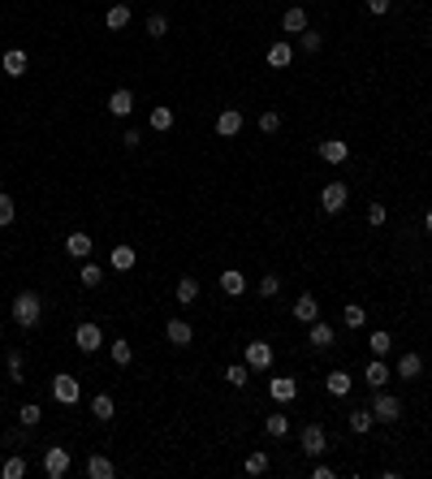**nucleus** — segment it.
<instances>
[{"mask_svg": "<svg viewBox=\"0 0 432 479\" xmlns=\"http://www.w3.org/2000/svg\"><path fill=\"white\" fill-rule=\"evenodd\" d=\"M70 449H61V445H52V449H43V475L48 479H65L70 475Z\"/></svg>", "mask_w": 432, "mask_h": 479, "instance_id": "39448f33", "label": "nucleus"}, {"mask_svg": "<svg viewBox=\"0 0 432 479\" xmlns=\"http://www.w3.org/2000/svg\"><path fill=\"white\" fill-rule=\"evenodd\" d=\"M104 26L108 30H125V26H130V5H113L104 13Z\"/></svg>", "mask_w": 432, "mask_h": 479, "instance_id": "b1692460", "label": "nucleus"}, {"mask_svg": "<svg viewBox=\"0 0 432 479\" xmlns=\"http://www.w3.org/2000/svg\"><path fill=\"white\" fill-rule=\"evenodd\" d=\"M342 324H346V328H363V324H367V311L359 307V302H350V307L342 311Z\"/></svg>", "mask_w": 432, "mask_h": 479, "instance_id": "72a5a7b5", "label": "nucleus"}, {"mask_svg": "<svg viewBox=\"0 0 432 479\" xmlns=\"http://www.w3.org/2000/svg\"><path fill=\"white\" fill-rule=\"evenodd\" d=\"M320 43H325V39H320V30H302V39H298V47H302V52H320Z\"/></svg>", "mask_w": 432, "mask_h": 479, "instance_id": "79ce46f5", "label": "nucleus"}, {"mask_svg": "<svg viewBox=\"0 0 432 479\" xmlns=\"http://www.w3.org/2000/svg\"><path fill=\"white\" fill-rule=\"evenodd\" d=\"M281 30H290V35H302V30H307V13H302V5L281 13Z\"/></svg>", "mask_w": 432, "mask_h": 479, "instance_id": "dca6fc26", "label": "nucleus"}, {"mask_svg": "<svg viewBox=\"0 0 432 479\" xmlns=\"http://www.w3.org/2000/svg\"><path fill=\"white\" fill-rule=\"evenodd\" d=\"M9 315H13V324H18V328H35L39 319H43V298L35 290H22L18 298H13Z\"/></svg>", "mask_w": 432, "mask_h": 479, "instance_id": "f257e3e1", "label": "nucleus"}, {"mask_svg": "<svg viewBox=\"0 0 432 479\" xmlns=\"http://www.w3.org/2000/svg\"><path fill=\"white\" fill-rule=\"evenodd\" d=\"M91 414L100 423H113V397H108V393H95L91 397Z\"/></svg>", "mask_w": 432, "mask_h": 479, "instance_id": "393cba45", "label": "nucleus"}, {"mask_svg": "<svg viewBox=\"0 0 432 479\" xmlns=\"http://www.w3.org/2000/svg\"><path fill=\"white\" fill-rule=\"evenodd\" d=\"M367 9L372 13H389V0H367Z\"/></svg>", "mask_w": 432, "mask_h": 479, "instance_id": "8fccbe9b", "label": "nucleus"}, {"mask_svg": "<svg viewBox=\"0 0 432 479\" xmlns=\"http://www.w3.org/2000/svg\"><path fill=\"white\" fill-rule=\"evenodd\" d=\"M220 290H225L229 298H238V294L247 290V277L238 273V268H225V273H220Z\"/></svg>", "mask_w": 432, "mask_h": 479, "instance_id": "412c9836", "label": "nucleus"}, {"mask_svg": "<svg viewBox=\"0 0 432 479\" xmlns=\"http://www.w3.org/2000/svg\"><path fill=\"white\" fill-rule=\"evenodd\" d=\"M264 432L273 436V440H281L285 432H290V414H268V419H264Z\"/></svg>", "mask_w": 432, "mask_h": 479, "instance_id": "c85d7f7f", "label": "nucleus"}, {"mask_svg": "<svg viewBox=\"0 0 432 479\" xmlns=\"http://www.w3.org/2000/svg\"><path fill=\"white\" fill-rule=\"evenodd\" d=\"M385 220H389V212H385V203H372V207H367V225H385Z\"/></svg>", "mask_w": 432, "mask_h": 479, "instance_id": "37998d69", "label": "nucleus"}, {"mask_svg": "<svg viewBox=\"0 0 432 479\" xmlns=\"http://www.w3.org/2000/svg\"><path fill=\"white\" fill-rule=\"evenodd\" d=\"M372 423H376L372 410H355V414H350V432H355V436H367V432H372Z\"/></svg>", "mask_w": 432, "mask_h": 479, "instance_id": "cd10ccee", "label": "nucleus"}, {"mask_svg": "<svg viewBox=\"0 0 432 479\" xmlns=\"http://www.w3.org/2000/svg\"><path fill=\"white\" fill-rule=\"evenodd\" d=\"M173 294H178V302H182V307H190V302L199 298V281H195V277H182V281H178V290H173Z\"/></svg>", "mask_w": 432, "mask_h": 479, "instance_id": "c756f323", "label": "nucleus"}, {"mask_svg": "<svg viewBox=\"0 0 432 479\" xmlns=\"http://www.w3.org/2000/svg\"><path fill=\"white\" fill-rule=\"evenodd\" d=\"M294 319H302V324L320 319V302H316L311 294H298V302H294Z\"/></svg>", "mask_w": 432, "mask_h": 479, "instance_id": "aec40b11", "label": "nucleus"}, {"mask_svg": "<svg viewBox=\"0 0 432 479\" xmlns=\"http://www.w3.org/2000/svg\"><path fill=\"white\" fill-rule=\"evenodd\" d=\"M367 350H372V359H385V354H389V332L376 328L372 337H367Z\"/></svg>", "mask_w": 432, "mask_h": 479, "instance_id": "2f4dec72", "label": "nucleus"}, {"mask_svg": "<svg viewBox=\"0 0 432 479\" xmlns=\"http://www.w3.org/2000/svg\"><path fill=\"white\" fill-rule=\"evenodd\" d=\"M121 142H125V147H130V151H134V147H138V142H143V134H138V130H125V134H121Z\"/></svg>", "mask_w": 432, "mask_h": 479, "instance_id": "09e8293b", "label": "nucleus"}, {"mask_svg": "<svg viewBox=\"0 0 432 479\" xmlns=\"http://www.w3.org/2000/svg\"><path fill=\"white\" fill-rule=\"evenodd\" d=\"M424 229L432 233V207H428V212H424Z\"/></svg>", "mask_w": 432, "mask_h": 479, "instance_id": "3c124183", "label": "nucleus"}, {"mask_svg": "<svg viewBox=\"0 0 432 479\" xmlns=\"http://www.w3.org/2000/svg\"><path fill=\"white\" fill-rule=\"evenodd\" d=\"M18 419H22V423H26V427H35V423H39V419H43V406H35V402H26V406H22V410H18Z\"/></svg>", "mask_w": 432, "mask_h": 479, "instance_id": "ea45409f", "label": "nucleus"}, {"mask_svg": "<svg viewBox=\"0 0 432 479\" xmlns=\"http://www.w3.org/2000/svg\"><path fill=\"white\" fill-rule=\"evenodd\" d=\"M65 255H74V259H87V255H91V237H87L83 229H74V233L65 237Z\"/></svg>", "mask_w": 432, "mask_h": 479, "instance_id": "a211bd4d", "label": "nucleus"}, {"mask_svg": "<svg viewBox=\"0 0 432 479\" xmlns=\"http://www.w3.org/2000/svg\"><path fill=\"white\" fill-rule=\"evenodd\" d=\"M268 397H273V402H285V406H290L294 397H298V380H294V376H277V380H268Z\"/></svg>", "mask_w": 432, "mask_h": 479, "instance_id": "6e6552de", "label": "nucleus"}, {"mask_svg": "<svg viewBox=\"0 0 432 479\" xmlns=\"http://www.w3.org/2000/svg\"><path fill=\"white\" fill-rule=\"evenodd\" d=\"M420 372H424V359L420 354H402V359H398V376H402V380H415Z\"/></svg>", "mask_w": 432, "mask_h": 479, "instance_id": "bb28decb", "label": "nucleus"}, {"mask_svg": "<svg viewBox=\"0 0 432 479\" xmlns=\"http://www.w3.org/2000/svg\"><path fill=\"white\" fill-rule=\"evenodd\" d=\"M74 341H78V350H83V354H95V350L104 345V328L87 319V324H78V328H74Z\"/></svg>", "mask_w": 432, "mask_h": 479, "instance_id": "0eeeda50", "label": "nucleus"}, {"mask_svg": "<svg viewBox=\"0 0 432 479\" xmlns=\"http://www.w3.org/2000/svg\"><path fill=\"white\" fill-rule=\"evenodd\" d=\"M13 216H18V207H13L9 190H0V229H5V225H13Z\"/></svg>", "mask_w": 432, "mask_h": 479, "instance_id": "4c0bfd02", "label": "nucleus"}, {"mask_svg": "<svg viewBox=\"0 0 432 479\" xmlns=\"http://www.w3.org/2000/svg\"><path fill=\"white\" fill-rule=\"evenodd\" d=\"M247 367L251 372H268V367H273V345L268 341H251L247 345Z\"/></svg>", "mask_w": 432, "mask_h": 479, "instance_id": "9d476101", "label": "nucleus"}, {"mask_svg": "<svg viewBox=\"0 0 432 479\" xmlns=\"http://www.w3.org/2000/svg\"><path fill=\"white\" fill-rule=\"evenodd\" d=\"M298 445H302V454H307V458H320L329 449V436H325V427H320V423H307V427H302V436H298Z\"/></svg>", "mask_w": 432, "mask_h": 479, "instance_id": "423d86ee", "label": "nucleus"}, {"mask_svg": "<svg viewBox=\"0 0 432 479\" xmlns=\"http://www.w3.org/2000/svg\"><path fill=\"white\" fill-rule=\"evenodd\" d=\"M325 389H329L333 397H346L350 389H355V376H350V372H342V367H338V372H329V376H325Z\"/></svg>", "mask_w": 432, "mask_h": 479, "instance_id": "ddd939ff", "label": "nucleus"}, {"mask_svg": "<svg viewBox=\"0 0 432 479\" xmlns=\"http://www.w3.org/2000/svg\"><path fill=\"white\" fill-rule=\"evenodd\" d=\"M165 337H169L173 345H190V341H195V328H190L186 319L178 315V319H169V324H165Z\"/></svg>", "mask_w": 432, "mask_h": 479, "instance_id": "9b49d317", "label": "nucleus"}, {"mask_svg": "<svg viewBox=\"0 0 432 479\" xmlns=\"http://www.w3.org/2000/svg\"><path fill=\"white\" fill-rule=\"evenodd\" d=\"M52 397H56L61 406H78V397H83V385H78V376H70V372L52 376Z\"/></svg>", "mask_w": 432, "mask_h": 479, "instance_id": "7ed1b4c3", "label": "nucleus"}, {"mask_svg": "<svg viewBox=\"0 0 432 479\" xmlns=\"http://www.w3.org/2000/svg\"><path fill=\"white\" fill-rule=\"evenodd\" d=\"M78 281H83L87 290H95V285L104 281V268H100V264H83V273H78Z\"/></svg>", "mask_w": 432, "mask_h": 479, "instance_id": "e433bc0d", "label": "nucleus"}, {"mask_svg": "<svg viewBox=\"0 0 432 479\" xmlns=\"http://www.w3.org/2000/svg\"><path fill=\"white\" fill-rule=\"evenodd\" d=\"M363 376H367V385H372V393H376V389H385V385H389V367H385V359H372Z\"/></svg>", "mask_w": 432, "mask_h": 479, "instance_id": "f3484780", "label": "nucleus"}, {"mask_svg": "<svg viewBox=\"0 0 432 479\" xmlns=\"http://www.w3.org/2000/svg\"><path fill=\"white\" fill-rule=\"evenodd\" d=\"M130 359H134L130 341H113V363H117V367H130Z\"/></svg>", "mask_w": 432, "mask_h": 479, "instance_id": "a19ab883", "label": "nucleus"}, {"mask_svg": "<svg viewBox=\"0 0 432 479\" xmlns=\"http://www.w3.org/2000/svg\"><path fill=\"white\" fill-rule=\"evenodd\" d=\"M290 61H294V47L285 43V39L268 47V65H273V70H290Z\"/></svg>", "mask_w": 432, "mask_h": 479, "instance_id": "6ab92c4d", "label": "nucleus"}, {"mask_svg": "<svg viewBox=\"0 0 432 479\" xmlns=\"http://www.w3.org/2000/svg\"><path fill=\"white\" fill-rule=\"evenodd\" d=\"M307 341H311L316 350H329V345H333V324H325V319H311V324H307Z\"/></svg>", "mask_w": 432, "mask_h": 479, "instance_id": "2eb2a0df", "label": "nucleus"}, {"mask_svg": "<svg viewBox=\"0 0 432 479\" xmlns=\"http://www.w3.org/2000/svg\"><path fill=\"white\" fill-rule=\"evenodd\" d=\"M87 475H91V479H113V458L91 454V458H87Z\"/></svg>", "mask_w": 432, "mask_h": 479, "instance_id": "5701e85b", "label": "nucleus"}, {"mask_svg": "<svg viewBox=\"0 0 432 479\" xmlns=\"http://www.w3.org/2000/svg\"><path fill=\"white\" fill-rule=\"evenodd\" d=\"M260 130H264V134H277V130H281V117H277V113H264V117H260Z\"/></svg>", "mask_w": 432, "mask_h": 479, "instance_id": "49530a36", "label": "nucleus"}, {"mask_svg": "<svg viewBox=\"0 0 432 479\" xmlns=\"http://www.w3.org/2000/svg\"><path fill=\"white\" fill-rule=\"evenodd\" d=\"M0 65H5V74H9V78H22V74H26V52H22V47H9Z\"/></svg>", "mask_w": 432, "mask_h": 479, "instance_id": "4be33fe9", "label": "nucleus"}, {"mask_svg": "<svg viewBox=\"0 0 432 479\" xmlns=\"http://www.w3.org/2000/svg\"><path fill=\"white\" fill-rule=\"evenodd\" d=\"M346 203H350V190H346V182H329L325 190H320V212L338 216Z\"/></svg>", "mask_w": 432, "mask_h": 479, "instance_id": "20e7f679", "label": "nucleus"}, {"mask_svg": "<svg viewBox=\"0 0 432 479\" xmlns=\"http://www.w3.org/2000/svg\"><path fill=\"white\" fill-rule=\"evenodd\" d=\"M108 113H113V117H130L134 113V95L125 87H117L113 95H108Z\"/></svg>", "mask_w": 432, "mask_h": 479, "instance_id": "4468645a", "label": "nucleus"}, {"mask_svg": "<svg viewBox=\"0 0 432 479\" xmlns=\"http://www.w3.org/2000/svg\"><path fill=\"white\" fill-rule=\"evenodd\" d=\"M225 380H229L234 389H243L247 380H251V367H247V363H234V367H225Z\"/></svg>", "mask_w": 432, "mask_h": 479, "instance_id": "c9c22d12", "label": "nucleus"}, {"mask_svg": "<svg viewBox=\"0 0 432 479\" xmlns=\"http://www.w3.org/2000/svg\"><path fill=\"white\" fill-rule=\"evenodd\" d=\"M138 264V255H134V246H113V268H117V273H130V268Z\"/></svg>", "mask_w": 432, "mask_h": 479, "instance_id": "a878e982", "label": "nucleus"}, {"mask_svg": "<svg viewBox=\"0 0 432 479\" xmlns=\"http://www.w3.org/2000/svg\"><path fill=\"white\" fill-rule=\"evenodd\" d=\"M147 121H152V130H160V134H165V130H173V108H165V104H156Z\"/></svg>", "mask_w": 432, "mask_h": 479, "instance_id": "7c9ffc66", "label": "nucleus"}, {"mask_svg": "<svg viewBox=\"0 0 432 479\" xmlns=\"http://www.w3.org/2000/svg\"><path fill=\"white\" fill-rule=\"evenodd\" d=\"M165 30H169V18H165V13H147V35H152V39H160Z\"/></svg>", "mask_w": 432, "mask_h": 479, "instance_id": "58836bf2", "label": "nucleus"}, {"mask_svg": "<svg viewBox=\"0 0 432 479\" xmlns=\"http://www.w3.org/2000/svg\"><path fill=\"white\" fill-rule=\"evenodd\" d=\"M320 160H325V164H346L350 160V142L346 138H325L320 142Z\"/></svg>", "mask_w": 432, "mask_h": 479, "instance_id": "1a4fd4ad", "label": "nucleus"}, {"mask_svg": "<svg viewBox=\"0 0 432 479\" xmlns=\"http://www.w3.org/2000/svg\"><path fill=\"white\" fill-rule=\"evenodd\" d=\"M243 471H247V475H264V471H268V454H264V449H251L247 462H243Z\"/></svg>", "mask_w": 432, "mask_h": 479, "instance_id": "473e14b6", "label": "nucleus"}, {"mask_svg": "<svg viewBox=\"0 0 432 479\" xmlns=\"http://www.w3.org/2000/svg\"><path fill=\"white\" fill-rule=\"evenodd\" d=\"M238 130H243V113H238V108H225V113H216V134H220V138H234Z\"/></svg>", "mask_w": 432, "mask_h": 479, "instance_id": "f8f14e48", "label": "nucleus"}, {"mask_svg": "<svg viewBox=\"0 0 432 479\" xmlns=\"http://www.w3.org/2000/svg\"><path fill=\"white\" fill-rule=\"evenodd\" d=\"M333 475H338V471L325 467V462H316V467H311V479H333Z\"/></svg>", "mask_w": 432, "mask_h": 479, "instance_id": "de8ad7c7", "label": "nucleus"}, {"mask_svg": "<svg viewBox=\"0 0 432 479\" xmlns=\"http://www.w3.org/2000/svg\"><path fill=\"white\" fill-rule=\"evenodd\" d=\"M0 475H5V479H22V475H26V458H22V454L5 458V467H0Z\"/></svg>", "mask_w": 432, "mask_h": 479, "instance_id": "f704fd0d", "label": "nucleus"}, {"mask_svg": "<svg viewBox=\"0 0 432 479\" xmlns=\"http://www.w3.org/2000/svg\"><path fill=\"white\" fill-rule=\"evenodd\" d=\"M277 290H281V277H273V273H264V277H260V294H264V298H273Z\"/></svg>", "mask_w": 432, "mask_h": 479, "instance_id": "c03bdc74", "label": "nucleus"}, {"mask_svg": "<svg viewBox=\"0 0 432 479\" xmlns=\"http://www.w3.org/2000/svg\"><path fill=\"white\" fill-rule=\"evenodd\" d=\"M372 414H376V423H398V419H402V402H398L393 393L376 389V397H372Z\"/></svg>", "mask_w": 432, "mask_h": 479, "instance_id": "f03ea898", "label": "nucleus"}, {"mask_svg": "<svg viewBox=\"0 0 432 479\" xmlns=\"http://www.w3.org/2000/svg\"><path fill=\"white\" fill-rule=\"evenodd\" d=\"M9 380L13 385L22 380V350H9Z\"/></svg>", "mask_w": 432, "mask_h": 479, "instance_id": "a18cd8bd", "label": "nucleus"}]
</instances>
